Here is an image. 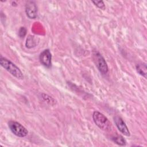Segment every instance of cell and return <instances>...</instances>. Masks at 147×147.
I'll list each match as a JSON object with an SVG mask.
<instances>
[{
	"instance_id": "30bf717a",
	"label": "cell",
	"mask_w": 147,
	"mask_h": 147,
	"mask_svg": "<svg viewBox=\"0 0 147 147\" xmlns=\"http://www.w3.org/2000/svg\"><path fill=\"white\" fill-rule=\"evenodd\" d=\"M25 45H26V47L28 48H32L33 47H34L36 45V42L35 41L34 36L29 35L28 37Z\"/></svg>"
},
{
	"instance_id": "5b68a950",
	"label": "cell",
	"mask_w": 147,
	"mask_h": 147,
	"mask_svg": "<svg viewBox=\"0 0 147 147\" xmlns=\"http://www.w3.org/2000/svg\"><path fill=\"white\" fill-rule=\"evenodd\" d=\"M25 13L30 19H35L37 16V6L34 1H28L25 4Z\"/></svg>"
},
{
	"instance_id": "7c38bea8",
	"label": "cell",
	"mask_w": 147,
	"mask_h": 147,
	"mask_svg": "<svg viewBox=\"0 0 147 147\" xmlns=\"http://www.w3.org/2000/svg\"><path fill=\"white\" fill-rule=\"evenodd\" d=\"M26 32H27V29L25 27H24V26L21 27L18 30V36L20 38H24L26 34Z\"/></svg>"
},
{
	"instance_id": "7a4b0ae2",
	"label": "cell",
	"mask_w": 147,
	"mask_h": 147,
	"mask_svg": "<svg viewBox=\"0 0 147 147\" xmlns=\"http://www.w3.org/2000/svg\"><path fill=\"white\" fill-rule=\"evenodd\" d=\"M93 120L100 129L105 131H109L111 129V125L109 120L102 113L95 111L92 114Z\"/></svg>"
},
{
	"instance_id": "8fae6325",
	"label": "cell",
	"mask_w": 147,
	"mask_h": 147,
	"mask_svg": "<svg viewBox=\"0 0 147 147\" xmlns=\"http://www.w3.org/2000/svg\"><path fill=\"white\" fill-rule=\"evenodd\" d=\"M92 2L98 8L104 10L105 9V5L102 1H92Z\"/></svg>"
},
{
	"instance_id": "9c48e42d",
	"label": "cell",
	"mask_w": 147,
	"mask_h": 147,
	"mask_svg": "<svg viewBox=\"0 0 147 147\" xmlns=\"http://www.w3.org/2000/svg\"><path fill=\"white\" fill-rule=\"evenodd\" d=\"M112 140L117 144L120 146H124L126 144V141L125 140V138L120 136V135H117L112 137Z\"/></svg>"
},
{
	"instance_id": "6da1fadb",
	"label": "cell",
	"mask_w": 147,
	"mask_h": 147,
	"mask_svg": "<svg viewBox=\"0 0 147 147\" xmlns=\"http://www.w3.org/2000/svg\"><path fill=\"white\" fill-rule=\"evenodd\" d=\"M1 65L10 74L18 79H22L24 76L20 68L13 63L2 56L0 58Z\"/></svg>"
},
{
	"instance_id": "4fadbf2b",
	"label": "cell",
	"mask_w": 147,
	"mask_h": 147,
	"mask_svg": "<svg viewBox=\"0 0 147 147\" xmlns=\"http://www.w3.org/2000/svg\"><path fill=\"white\" fill-rule=\"evenodd\" d=\"M42 98H44V99L46 101H47L48 102H49V103L52 104V102H54V99L53 98H52L51 96L47 95H45V94H42Z\"/></svg>"
},
{
	"instance_id": "52a82bcc",
	"label": "cell",
	"mask_w": 147,
	"mask_h": 147,
	"mask_svg": "<svg viewBox=\"0 0 147 147\" xmlns=\"http://www.w3.org/2000/svg\"><path fill=\"white\" fill-rule=\"evenodd\" d=\"M114 121L116 126L119 131L126 136H130V131L127 128L125 122L123 121L122 118L119 116H115L114 118Z\"/></svg>"
},
{
	"instance_id": "8992f818",
	"label": "cell",
	"mask_w": 147,
	"mask_h": 147,
	"mask_svg": "<svg viewBox=\"0 0 147 147\" xmlns=\"http://www.w3.org/2000/svg\"><path fill=\"white\" fill-rule=\"evenodd\" d=\"M39 59L40 63L45 67L49 68L52 64V55L48 49L44 50L40 55Z\"/></svg>"
},
{
	"instance_id": "3957f363",
	"label": "cell",
	"mask_w": 147,
	"mask_h": 147,
	"mask_svg": "<svg viewBox=\"0 0 147 147\" xmlns=\"http://www.w3.org/2000/svg\"><path fill=\"white\" fill-rule=\"evenodd\" d=\"M8 126L11 131L18 137H24L28 134V130L18 122L10 121L8 122Z\"/></svg>"
},
{
	"instance_id": "ba28073f",
	"label": "cell",
	"mask_w": 147,
	"mask_h": 147,
	"mask_svg": "<svg viewBox=\"0 0 147 147\" xmlns=\"http://www.w3.org/2000/svg\"><path fill=\"white\" fill-rule=\"evenodd\" d=\"M147 67L145 63H140L136 65V70L137 72L145 78H146V73H147Z\"/></svg>"
},
{
	"instance_id": "277c9868",
	"label": "cell",
	"mask_w": 147,
	"mask_h": 147,
	"mask_svg": "<svg viewBox=\"0 0 147 147\" xmlns=\"http://www.w3.org/2000/svg\"><path fill=\"white\" fill-rule=\"evenodd\" d=\"M93 59L100 72L102 74H106L108 72V66L106 60L102 55L98 52H94L93 53Z\"/></svg>"
}]
</instances>
